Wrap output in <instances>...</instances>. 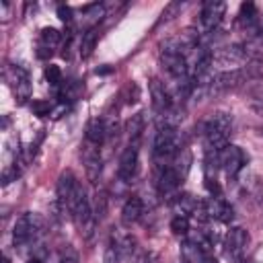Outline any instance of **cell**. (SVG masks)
I'll return each instance as SVG.
<instances>
[{"instance_id":"6da1fadb","label":"cell","mask_w":263,"mask_h":263,"mask_svg":"<svg viewBox=\"0 0 263 263\" xmlns=\"http://www.w3.org/2000/svg\"><path fill=\"white\" fill-rule=\"evenodd\" d=\"M181 136L177 132L175 125H156V134H154V142H152V156L158 166L168 164L179 152H181Z\"/></svg>"},{"instance_id":"7a4b0ae2","label":"cell","mask_w":263,"mask_h":263,"mask_svg":"<svg viewBox=\"0 0 263 263\" xmlns=\"http://www.w3.org/2000/svg\"><path fill=\"white\" fill-rule=\"evenodd\" d=\"M232 129V115L218 111L203 123V138H205V152L220 154L228 146V136Z\"/></svg>"},{"instance_id":"3957f363","label":"cell","mask_w":263,"mask_h":263,"mask_svg":"<svg viewBox=\"0 0 263 263\" xmlns=\"http://www.w3.org/2000/svg\"><path fill=\"white\" fill-rule=\"evenodd\" d=\"M45 228V220L43 216L35 214V212H25L12 228V242L14 247H25L29 242H33Z\"/></svg>"},{"instance_id":"277c9868","label":"cell","mask_w":263,"mask_h":263,"mask_svg":"<svg viewBox=\"0 0 263 263\" xmlns=\"http://www.w3.org/2000/svg\"><path fill=\"white\" fill-rule=\"evenodd\" d=\"M4 78H6V82L10 84V88H12V92H14V97H16L18 103H25V101L31 97L29 72H27L23 66H18V64H10V66H6V70H4Z\"/></svg>"},{"instance_id":"5b68a950","label":"cell","mask_w":263,"mask_h":263,"mask_svg":"<svg viewBox=\"0 0 263 263\" xmlns=\"http://www.w3.org/2000/svg\"><path fill=\"white\" fill-rule=\"evenodd\" d=\"M249 162V156L245 154V150L240 146H234V144H228L222 152H220V164L226 173V177H236L245 164Z\"/></svg>"},{"instance_id":"8992f818","label":"cell","mask_w":263,"mask_h":263,"mask_svg":"<svg viewBox=\"0 0 263 263\" xmlns=\"http://www.w3.org/2000/svg\"><path fill=\"white\" fill-rule=\"evenodd\" d=\"M249 245V232L242 228V226H236V228H230L226 238H224V255L228 259H234V261H240L245 249Z\"/></svg>"},{"instance_id":"52a82bcc","label":"cell","mask_w":263,"mask_h":263,"mask_svg":"<svg viewBox=\"0 0 263 263\" xmlns=\"http://www.w3.org/2000/svg\"><path fill=\"white\" fill-rule=\"evenodd\" d=\"M224 12H226V4L224 2H205L203 8H201V14H199V23H201V29L203 33H214L222 18H224Z\"/></svg>"},{"instance_id":"ba28073f","label":"cell","mask_w":263,"mask_h":263,"mask_svg":"<svg viewBox=\"0 0 263 263\" xmlns=\"http://www.w3.org/2000/svg\"><path fill=\"white\" fill-rule=\"evenodd\" d=\"M199 212L203 216H210V218L218 220V222H232V218H234L232 205L222 197H210V199L201 201Z\"/></svg>"},{"instance_id":"9c48e42d","label":"cell","mask_w":263,"mask_h":263,"mask_svg":"<svg viewBox=\"0 0 263 263\" xmlns=\"http://www.w3.org/2000/svg\"><path fill=\"white\" fill-rule=\"evenodd\" d=\"M150 97H152V107L158 115H164L168 111H173V95L171 90L164 86V82H160L158 78L150 80Z\"/></svg>"},{"instance_id":"30bf717a","label":"cell","mask_w":263,"mask_h":263,"mask_svg":"<svg viewBox=\"0 0 263 263\" xmlns=\"http://www.w3.org/2000/svg\"><path fill=\"white\" fill-rule=\"evenodd\" d=\"M138 173V146H129L121 152L119 156V166H117V177L123 183H129Z\"/></svg>"},{"instance_id":"8fae6325","label":"cell","mask_w":263,"mask_h":263,"mask_svg":"<svg viewBox=\"0 0 263 263\" xmlns=\"http://www.w3.org/2000/svg\"><path fill=\"white\" fill-rule=\"evenodd\" d=\"M78 185H80V183L76 181V177H74L72 171H64V173L60 175V179H58V205H60L64 212L68 210V203H70L72 195L76 193Z\"/></svg>"},{"instance_id":"7c38bea8","label":"cell","mask_w":263,"mask_h":263,"mask_svg":"<svg viewBox=\"0 0 263 263\" xmlns=\"http://www.w3.org/2000/svg\"><path fill=\"white\" fill-rule=\"evenodd\" d=\"M82 160H84V168H86V177L90 183H97L99 177H101V168H103V160H101V152L97 146L88 144L84 146V154H82Z\"/></svg>"},{"instance_id":"4fadbf2b","label":"cell","mask_w":263,"mask_h":263,"mask_svg":"<svg viewBox=\"0 0 263 263\" xmlns=\"http://www.w3.org/2000/svg\"><path fill=\"white\" fill-rule=\"evenodd\" d=\"M142 214H144V201L138 195H132V197H127V201L121 208V222L129 226L134 222H138L142 218Z\"/></svg>"},{"instance_id":"5bb4252c","label":"cell","mask_w":263,"mask_h":263,"mask_svg":"<svg viewBox=\"0 0 263 263\" xmlns=\"http://www.w3.org/2000/svg\"><path fill=\"white\" fill-rule=\"evenodd\" d=\"M107 140V127H105V119L103 117H95L88 121L86 125V142L92 146H101Z\"/></svg>"},{"instance_id":"9a60e30c","label":"cell","mask_w":263,"mask_h":263,"mask_svg":"<svg viewBox=\"0 0 263 263\" xmlns=\"http://www.w3.org/2000/svg\"><path fill=\"white\" fill-rule=\"evenodd\" d=\"M238 25L245 27L247 31H257L259 29V18H257V8L253 2H242L238 10Z\"/></svg>"},{"instance_id":"2e32d148","label":"cell","mask_w":263,"mask_h":263,"mask_svg":"<svg viewBox=\"0 0 263 263\" xmlns=\"http://www.w3.org/2000/svg\"><path fill=\"white\" fill-rule=\"evenodd\" d=\"M247 58L242 45H230V47H224L220 49L218 53V62L224 64V66H236V64H242Z\"/></svg>"},{"instance_id":"e0dca14e","label":"cell","mask_w":263,"mask_h":263,"mask_svg":"<svg viewBox=\"0 0 263 263\" xmlns=\"http://www.w3.org/2000/svg\"><path fill=\"white\" fill-rule=\"evenodd\" d=\"M173 205L177 208V214H179V216H187V214H195V216H197V210H199L201 201H197V199H195L193 195H189V193H183V195H177V197H175Z\"/></svg>"},{"instance_id":"ac0fdd59","label":"cell","mask_w":263,"mask_h":263,"mask_svg":"<svg viewBox=\"0 0 263 263\" xmlns=\"http://www.w3.org/2000/svg\"><path fill=\"white\" fill-rule=\"evenodd\" d=\"M111 245L117 249L119 255H132L134 249H136V247H134L136 240L132 238V234H127V232H123V230L113 232V236H111Z\"/></svg>"},{"instance_id":"d6986e66","label":"cell","mask_w":263,"mask_h":263,"mask_svg":"<svg viewBox=\"0 0 263 263\" xmlns=\"http://www.w3.org/2000/svg\"><path fill=\"white\" fill-rule=\"evenodd\" d=\"M125 132H127V138H129V146H140L142 132H144V117H142V113L132 115V119L127 121Z\"/></svg>"},{"instance_id":"ffe728a7","label":"cell","mask_w":263,"mask_h":263,"mask_svg":"<svg viewBox=\"0 0 263 263\" xmlns=\"http://www.w3.org/2000/svg\"><path fill=\"white\" fill-rule=\"evenodd\" d=\"M97 39H99L97 27H90V29H86V31L82 33V39H80V58H82V60L90 58V53H92L95 47H97Z\"/></svg>"},{"instance_id":"44dd1931","label":"cell","mask_w":263,"mask_h":263,"mask_svg":"<svg viewBox=\"0 0 263 263\" xmlns=\"http://www.w3.org/2000/svg\"><path fill=\"white\" fill-rule=\"evenodd\" d=\"M60 41H62V33H60L58 29H53V27L41 29V33H39V43H43V45H47V47L53 49Z\"/></svg>"},{"instance_id":"7402d4cb","label":"cell","mask_w":263,"mask_h":263,"mask_svg":"<svg viewBox=\"0 0 263 263\" xmlns=\"http://www.w3.org/2000/svg\"><path fill=\"white\" fill-rule=\"evenodd\" d=\"M45 80H47V82H49L53 88H60V86L64 84L60 66H55V64H49V66L45 68Z\"/></svg>"},{"instance_id":"603a6c76","label":"cell","mask_w":263,"mask_h":263,"mask_svg":"<svg viewBox=\"0 0 263 263\" xmlns=\"http://www.w3.org/2000/svg\"><path fill=\"white\" fill-rule=\"evenodd\" d=\"M171 230L175 232V234H187L189 232V218L187 216H175L173 220H171Z\"/></svg>"},{"instance_id":"cb8c5ba5","label":"cell","mask_w":263,"mask_h":263,"mask_svg":"<svg viewBox=\"0 0 263 263\" xmlns=\"http://www.w3.org/2000/svg\"><path fill=\"white\" fill-rule=\"evenodd\" d=\"M121 97H123V101H125L127 105L136 103L138 97H140V88H138V84H136V82H127L125 88H123V92H121Z\"/></svg>"},{"instance_id":"d4e9b609","label":"cell","mask_w":263,"mask_h":263,"mask_svg":"<svg viewBox=\"0 0 263 263\" xmlns=\"http://www.w3.org/2000/svg\"><path fill=\"white\" fill-rule=\"evenodd\" d=\"M31 109H33V113H35L37 117H45V115L53 113L49 101H33V103H31Z\"/></svg>"},{"instance_id":"484cf974","label":"cell","mask_w":263,"mask_h":263,"mask_svg":"<svg viewBox=\"0 0 263 263\" xmlns=\"http://www.w3.org/2000/svg\"><path fill=\"white\" fill-rule=\"evenodd\" d=\"M60 263H80V259H78V255H76L74 249L66 247V249L60 253Z\"/></svg>"},{"instance_id":"4316f807","label":"cell","mask_w":263,"mask_h":263,"mask_svg":"<svg viewBox=\"0 0 263 263\" xmlns=\"http://www.w3.org/2000/svg\"><path fill=\"white\" fill-rule=\"evenodd\" d=\"M119 257H121V255L117 253V249H115L113 245H109L107 251H105V259H103V261H105V263H119Z\"/></svg>"},{"instance_id":"83f0119b","label":"cell","mask_w":263,"mask_h":263,"mask_svg":"<svg viewBox=\"0 0 263 263\" xmlns=\"http://www.w3.org/2000/svg\"><path fill=\"white\" fill-rule=\"evenodd\" d=\"M58 14H60V18H62L64 23H72V10H70L68 6L60 4V6H58Z\"/></svg>"},{"instance_id":"f1b7e54d","label":"cell","mask_w":263,"mask_h":263,"mask_svg":"<svg viewBox=\"0 0 263 263\" xmlns=\"http://www.w3.org/2000/svg\"><path fill=\"white\" fill-rule=\"evenodd\" d=\"M51 53H53V49H51V47H47V45H43V43H39V45H37V58L45 60V58H49Z\"/></svg>"},{"instance_id":"f546056e","label":"cell","mask_w":263,"mask_h":263,"mask_svg":"<svg viewBox=\"0 0 263 263\" xmlns=\"http://www.w3.org/2000/svg\"><path fill=\"white\" fill-rule=\"evenodd\" d=\"M203 263H218V261H216L214 257H210V255H205V257H203Z\"/></svg>"},{"instance_id":"4dcf8cb0","label":"cell","mask_w":263,"mask_h":263,"mask_svg":"<svg viewBox=\"0 0 263 263\" xmlns=\"http://www.w3.org/2000/svg\"><path fill=\"white\" fill-rule=\"evenodd\" d=\"M27 263H43V261H41V259H39V257H33V259H29V261H27Z\"/></svg>"},{"instance_id":"1f68e13d","label":"cell","mask_w":263,"mask_h":263,"mask_svg":"<svg viewBox=\"0 0 263 263\" xmlns=\"http://www.w3.org/2000/svg\"><path fill=\"white\" fill-rule=\"evenodd\" d=\"M2 263H10V261H8V257H4V259H2Z\"/></svg>"}]
</instances>
